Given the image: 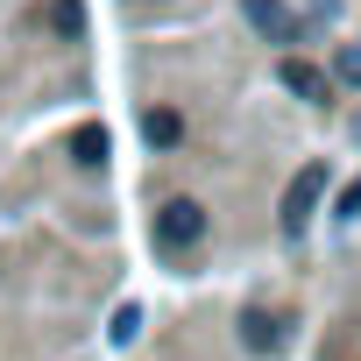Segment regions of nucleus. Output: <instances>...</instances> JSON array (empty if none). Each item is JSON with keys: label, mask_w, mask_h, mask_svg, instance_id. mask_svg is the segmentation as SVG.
<instances>
[{"label": "nucleus", "mask_w": 361, "mask_h": 361, "mask_svg": "<svg viewBox=\"0 0 361 361\" xmlns=\"http://www.w3.org/2000/svg\"><path fill=\"white\" fill-rule=\"evenodd\" d=\"M199 234H206V213H199L192 199H170V206L156 213V241H163V248H192Z\"/></svg>", "instance_id": "nucleus-1"}, {"label": "nucleus", "mask_w": 361, "mask_h": 361, "mask_svg": "<svg viewBox=\"0 0 361 361\" xmlns=\"http://www.w3.org/2000/svg\"><path fill=\"white\" fill-rule=\"evenodd\" d=\"M319 185H326V170H305L298 185H290V199H283V227H290V234L305 227V213H312V199H319Z\"/></svg>", "instance_id": "nucleus-2"}, {"label": "nucleus", "mask_w": 361, "mask_h": 361, "mask_svg": "<svg viewBox=\"0 0 361 361\" xmlns=\"http://www.w3.org/2000/svg\"><path fill=\"white\" fill-rule=\"evenodd\" d=\"M241 340H248L255 354H276V347H283V333H276L269 312H248V319H241Z\"/></svg>", "instance_id": "nucleus-3"}, {"label": "nucleus", "mask_w": 361, "mask_h": 361, "mask_svg": "<svg viewBox=\"0 0 361 361\" xmlns=\"http://www.w3.org/2000/svg\"><path fill=\"white\" fill-rule=\"evenodd\" d=\"M142 135H149V142H156V149H177V135H185V121H177V114H170V106H156V114H149V121H142Z\"/></svg>", "instance_id": "nucleus-4"}, {"label": "nucleus", "mask_w": 361, "mask_h": 361, "mask_svg": "<svg viewBox=\"0 0 361 361\" xmlns=\"http://www.w3.org/2000/svg\"><path fill=\"white\" fill-rule=\"evenodd\" d=\"M241 8H248V22H255V29H269V36H290V15L276 8V0H241Z\"/></svg>", "instance_id": "nucleus-5"}, {"label": "nucleus", "mask_w": 361, "mask_h": 361, "mask_svg": "<svg viewBox=\"0 0 361 361\" xmlns=\"http://www.w3.org/2000/svg\"><path fill=\"white\" fill-rule=\"evenodd\" d=\"M283 85H290V92H305V99H319V92H326V85H319V71H312V64H298V57L283 64Z\"/></svg>", "instance_id": "nucleus-6"}, {"label": "nucleus", "mask_w": 361, "mask_h": 361, "mask_svg": "<svg viewBox=\"0 0 361 361\" xmlns=\"http://www.w3.org/2000/svg\"><path fill=\"white\" fill-rule=\"evenodd\" d=\"M78 163H106V128H78Z\"/></svg>", "instance_id": "nucleus-7"}, {"label": "nucleus", "mask_w": 361, "mask_h": 361, "mask_svg": "<svg viewBox=\"0 0 361 361\" xmlns=\"http://www.w3.org/2000/svg\"><path fill=\"white\" fill-rule=\"evenodd\" d=\"M106 333H114V340H121V347H128V340H135V333H142V312H135V305H121V312H114V326H106Z\"/></svg>", "instance_id": "nucleus-8"}, {"label": "nucleus", "mask_w": 361, "mask_h": 361, "mask_svg": "<svg viewBox=\"0 0 361 361\" xmlns=\"http://www.w3.org/2000/svg\"><path fill=\"white\" fill-rule=\"evenodd\" d=\"M340 78H347V85H361V43H347V50H340Z\"/></svg>", "instance_id": "nucleus-9"}, {"label": "nucleus", "mask_w": 361, "mask_h": 361, "mask_svg": "<svg viewBox=\"0 0 361 361\" xmlns=\"http://www.w3.org/2000/svg\"><path fill=\"white\" fill-rule=\"evenodd\" d=\"M354 213H361V185H347V192H340V220H354Z\"/></svg>", "instance_id": "nucleus-10"}]
</instances>
